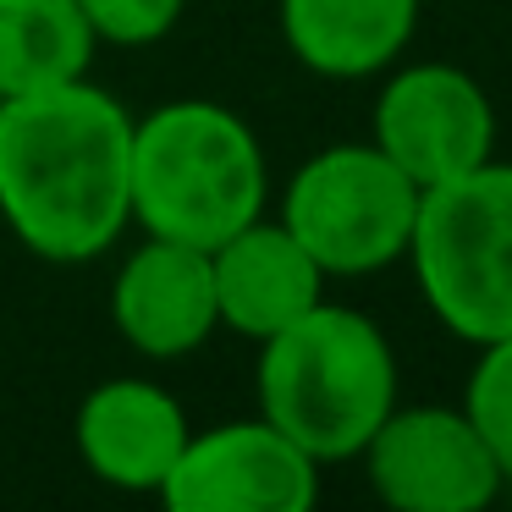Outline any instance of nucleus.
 I'll return each instance as SVG.
<instances>
[{
  "label": "nucleus",
  "mask_w": 512,
  "mask_h": 512,
  "mask_svg": "<svg viewBox=\"0 0 512 512\" xmlns=\"http://www.w3.org/2000/svg\"><path fill=\"white\" fill-rule=\"evenodd\" d=\"M0 221L45 265H89L133 226V111L72 78L0 100Z\"/></svg>",
  "instance_id": "nucleus-1"
},
{
  "label": "nucleus",
  "mask_w": 512,
  "mask_h": 512,
  "mask_svg": "<svg viewBox=\"0 0 512 512\" xmlns=\"http://www.w3.org/2000/svg\"><path fill=\"white\" fill-rule=\"evenodd\" d=\"M259 419L298 441L314 463H347L397 408V353L369 314L314 303L259 342Z\"/></svg>",
  "instance_id": "nucleus-2"
},
{
  "label": "nucleus",
  "mask_w": 512,
  "mask_h": 512,
  "mask_svg": "<svg viewBox=\"0 0 512 512\" xmlns=\"http://www.w3.org/2000/svg\"><path fill=\"white\" fill-rule=\"evenodd\" d=\"M270 204L259 133L221 100H166L133 116V226L215 248Z\"/></svg>",
  "instance_id": "nucleus-3"
},
{
  "label": "nucleus",
  "mask_w": 512,
  "mask_h": 512,
  "mask_svg": "<svg viewBox=\"0 0 512 512\" xmlns=\"http://www.w3.org/2000/svg\"><path fill=\"white\" fill-rule=\"evenodd\" d=\"M424 309L468 347L512 331V160L419 193L408 254Z\"/></svg>",
  "instance_id": "nucleus-4"
},
{
  "label": "nucleus",
  "mask_w": 512,
  "mask_h": 512,
  "mask_svg": "<svg viewBox=\"0 0 512 512\" xmlns=\"http://www.w3.org/2000/svg\"><path fill=\"white\" fill-rule=\"evenodd\" d=\"M419 182L380 144H331L292 171L276 221L331 276H375L408 254Z\"/></svg>",
  "instance_id": "nucleus-5"
},
{
  "label": "nucleus",
  "mask_w": 512,
  "mask_h": 512,
  "mask_svg": "<svg viewBox=\"0 0 512 512\" xmlns=\"http://www.w3.org/2000/svg\"><path fill=\"white\" fill-rule=\"evenodd\" d=\"M364 479L397 512H485L507 474L463 408H391L364 441Z\"/></svg>",
  "instance_id": "nucleus-6"
},
{
  "label": "nucleus",
  "mask_w": 512,
  "mask_h": 512,
  "mask_svg": "<svg viewBox=\"0 0 512 512\" xmlns=\"http://www.w3.org/2000/svg\"><path fill=\"white\" fill-rule=\"evenodd\" d=\"M369 144L386 149L419 188H435L496 155V105L474 72L452 61H413L380 83Z\"/></svg>",
  "instance_id": "nucleus-7"
},
{
  "label": "nucleus",
  "mask_w": 512,
  "mask_h": 512,
  "mask_svg": "<svg viewBox=\"0 0 512 512\" xmlns=\"http://www.w3.org/2000/svg\"><path fill=\"white\" fill-rule=\"evenodd\" d=\"M160 501L171 512H309L320 463L270 419H226L188 435Z\"/></svg>",
  "instance_id": "nucleus-8"
},
{
  "label": "nucleus",
  "mask_w": 512,
  "mask_h": 512,
  "mask_svg": "<svg viewBox=\"0 0 512 512\" xmlns=\"http://www.w3.org/2000/svg\"><path fill=\"white\" fill-rule=\"evenodd\" d=\"M111 320L133 353L149 364H177L199 353L215 336V276L210 248L171 243V237H144L133 254L116 265L111 281Z\"/></svg>",
  "instance_id": "nucleus-9"
},
{
  "label": "nucleus",
  "mask_w": 512,
  "mask_h": 512,
  "mask_svg": "<svg viewBox=\"0 0 512 512\" xmlns=\"http://www.w3.org/2000/svg\"><path fill=\"white\" fill-rule=\"evenodd\" d=\"M188 435L193 424L182 413V402L166 386L138 375L100 380L78 402V419H72V441H78L83 468L100 485L127 490V496H160Z\"/></svg>",
  "instance_id": "nucleus-10"
},
{
  "label": "nucleus",
  "mask_w": 512,
  "mask_h": 512,
  "mask_svg": "<svg viewBox=\"0 0 512 512\" xmlns=\"http://www.w3.org/2000/svg\"><path fill=\"white\" fill-rule=\"evenodd\" d=\"M215 314L226 331L265 342L325 298V270L281 221H248L210 248Z\"/></svg>",
  "instance_id": "nucleus-11"
},
{
  "label": "nucleus",
  "mask_w": 512,
  "mask_h": 512,
  "mask_svg": "<svg viewBox=\"0 0 512 512\" xmlns=\"http://www.w3.org/2000/svg\"><path fill=\"white\" fill-rule=\"evenodd\" d=\"M276 17L303 72L358 83L402 61L419 28V0H281Z\"/></svg>",
  "instance_id": "nucleus-12"
},
{
  "label": "nucleus",
  "mask_w": 512,
  "mask_h": 512,
  "mask_svg": "<svg viewBox=\"0 0 512 512\" xmlns=\"http://www.w3.org/2000/svg\"><path fill=\"white\" fill-rule=\"evenodd\" d=\"M94 50L78 0H0V100L89 78Z\"/></svg>",
  "instance_id": "nucleus-13"
},
{
  "label": "nucleus",
  "mask_w": 512,
  "mask_h": 512,
  "mask_svg": "<svg viewBox=\"0 0 512 512\" xmlns=\"http://www.w3.org/2000/svg\"><path fill=\"white\" fill-rule=\"evenodd\" d=\"M474 369H468L463 413L474 419V430L485 435V446L496 452L501 474L512 485V331L496 342L474 347Z\"/></svg>",
  "instance_id": "nucleus-14"
},
{
  "label": "nucleus",
  "mask_w": 512,
  "mask_h": 512,
  "mask_svg": "<svg viewBox=\"0 0 512 512\" xmlns=\"http://www.w3.org/2000/svg\"><path fill=\"white\" fill-rule=\"evenodd\" d=\"M78 12L100 45L144 50V45H160L182 23L188 0H78Z\"/></svg>",
  "instance_id": "nucleus-15"
}]
</instances>
